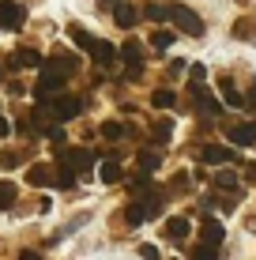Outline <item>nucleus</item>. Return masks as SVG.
Returning a JSON list of instances; mask_svg holds the SVG:
<instances>
[{
	"mask_svg": "<svg viewBox=\"0 0 256 260\" xmlns=\"http://www.w3.org/2000/svg\"><path fill=\"white\" fill-rule=\"evenodd\" d=\"M98 136H105V140H121V136H125V124H121V121H102Z\"/></svg>",
	"mask_w": 256,
	"mask_h": 260,
	"instance_id": "nucleus-26",
	"label": "nucleus"
},
{
	"mask_svg": "<svg viewBox=\"0 0 256 260\" xmlns=\"http://www.w3.org/2000/svg\"><path fill=\"white\" fill-rule=\"evenodd\" d=\"M68 34H72V42H76V46L83 49V53H87V46H91V38H94V34H91V30H83L79 23H72V26H68Z\"/></svg>",
	"mask_w": 256,
	"mask_h": 260,
	"instance_id": "nucleus-22",
	"label": "nucleus"
},
{
	"mask_svg": "<svg viewBox=\"0 0 256 260\" xmlns=\"http://www.w3.org/2000/svg\"><path fill=\"white\" fill-rule=\"evenodd\" d=\"M113 12H117L113 19H117V26H121V30H132V26H136V19H139V15H136V8H132V4H125V0H121V4L113 8Z\"/></svg>",
	"mask_w": 256,
	"mask_h": 260,
	"instance_id": "nucleus-12",
	"label": "nucleus"
},
{
	"mask_svg": "<svg viewBox=\"0 0 256 260\" xmlns=\"http://www.w3.org/2000/svg\"><path fill=\"white\" fill-rule=\"evenodd\" d=\"M189 219H170V222H166V238H170V241H185V238H189Z\"/></svg>",
	"mask_w": 256,
	"mask_h": 260,
	"instance_id": "nucleus-15",
	"label": "nucleus"
},
{
	"mask_svg": "<svg viewBox=\"0 0 256 260\" xmlns=\"http://www.w3.org/2000/svg\"><path fill=\"white\" fill-rule=\"evenodd\" d=\"M49 68H57V72H64V76H72L76 72V57H68V53H57L53 60H46Z\"/></svg>",
	"mask_w": 256,
	"mask_h": 260,
	"instance_id": "nucleus-21",
	"label": "nucleus"
},
{
	"mask_svg": "<svg viewBox=\"0 0 256 260\" xmlns=\"http://www.w3.org/2000/svg\"><path fill=\"white\" fill-rule=\"evenodd\" d=\"M15 192H19V189H15L12 181H0V211H8L15 204Z\"/></svg>",
	"mask_w": 256,
	"mask_h": 260,
	"instance_id": "nucleus-24",
	"label": "nucleus"
},
{
	"mask_svg": "<svg viewBox=\"0 0 256 260\" xmlns=\"http://www.w3.org/2000/svg\"><path fill=\"white\" fill-rule=\"evenodd\" d=\"M189 260H218V245H204V241H200L189 253Z\"/></svg>",
	"mask_w": 256,
	"mask_h": 260,
	"instance_id": "nucleus-25",
	"label": "nucleus"
},
{
	"mask_svg": "<svg viewBox=\"0 0 256 260\" xmlns=\"http://www.w3.org/2000/svg\"><path fill=\"white\" fill-rule=\"evenodd\" d=\"M218 87H223V98H226V106H234V110H241V106H249V102H245L241 94H237L234 79H223V83H218Z\"/></svg>",
	"mask_w": 256,
	"mask_h": 260,
	"instance_id": "nucleus-17",
	"label": "nucleus"
},
{
	"mask_svg": "<svg viewBox=\"0 0 256 260\" xmlns=\"http://www.w3.org/2000/svg\"><path fill=\"white\" fill-rule=\"evenodd\" d=\"M170 23L177 26L181 34H189V38H200V34H204V19L185 4H170Z\"/></svg>",
	"mask_w": 256,
	"mask_h": 260,
	"instance_id": "nucleus-3",
	"label": "nucleus"
},
{
	"mask_svg": "<svg viewBox=\"0 0 256 260\" xmlns=\"http://www.w3.org/2000/svg\"><path fill=\"white\" fill-rule=\"evenodd\" d=\"M215 185H218V189H237V174H234V170H218Z\"/></svg>",
	"mask_w": 256,
	"mask_h": 260,
	"instance_id": "nucleus-28",
	"label": "nucleus"
},
{
	"mask_svg": "<svg viewBox=\"0 0 256 260\" xmlns=\"http://www.w3.org/2000/svg\"><path fill=\"white\" fill-rule=\"evenodd\" d=\"M46 136H49V143H53V147H64V140H68V136H64V128H60V124H53V128L46 132Z\"/></svg>",
	"mask_w": 256,
	"mask_h": 260,
	"instance_id": "nucleus-31",
	"label": "nucleus"
},
{
	"mask_svg": "<svg viewBox=\"0 0 256 260\" xmlns=\"http://www.w3.org/2000/svg\"><path fill=\"white\" fill-rule=\"evenodd\" d=\"M64 72H57V68H49L46 60H42V76H38V83H34V98L38 102H46V98H53V94H60L64 91Z\"/></svg>",
	"mask_w": 256,
	"mask_h": 260,
	"instance_id": "nucleus-2",
	"label": "nucleus"
},
{
	"mask_svg": "<svg viewBox=\"0 0 256 260\" xmlns=\"http://www.w3.org/2000/svg\"><path fill=\"white\" fill-rule=\"evenodd\" d=\"M57 155L64 158V162H72L76 174H83V181L91 177V170H94V151H87V147H57Z\"/></svg>",
	"mask_w": 256,
	"mask_h": 260,
	"instance_id": "nucleus-4",
	"label": "nucleus"
},
{
	"mask_svg": "<svg viewBox=\"0 0 256 260\" xmlns=\"http://www.w3.org/2000/svg\"><path fill=\"white\" fill-rule=\"evenodd\" d=\"M117 57L125 60V64H139V60H143V49H139V42H125V46L117 49Z\"/></svg>",
	"mask_w": 256,
	"mask_h": 260,
	"instance_id": "nucleus-16",
	"label": "nucleus"
},
{
	"mask_svg": "<svg viewBox=\"0 0 256 260\" xmlns=\"http://www.w3.org/2000/svg\"><path fill=\"white\" fill-rule=\"evenodd\" d=\"M12 64H19V68H42V57H38L34 49H19V53L12 57Z\"/></svg>",
	"mask_w": 256,
	"mask_h": 260,
	"instance_id": "nucleus-18",
	"label": "nucleus"
},
{
	"mask_svg": "<svg viewBox=\"0 0 256 260\" xmlns=\"http://www.w3.org/2000/svg\"><path fill=\"white\" fill-rule=\"evenodd\" d=\"M234 34H237V38H252V34H256V19H237Z\"/></svg>",
	"mask_w": 256,
	"mask_h": 260,
	"instance_id": "nucleus-29",
	"label": "nucleus"
},
{
	"mask_svg": "<svg viewBox=\"0 0 256 260\" xmlns=\"http://www.w3.org/2000/svg\"><path fill=\"white\" fill-rule=\"evenodd\" d=\"M226 136H230V143H234V147H252V143H256V124H252V121L234 124V128L226 132Z\"/></svg>",
	"mask_w": 256,
	"mask_h": 260,
	"instance_id": "nucleus-9",
	"label": "nucleus"
},
{
	"mask_svg": "<svg viewBox=\"0 0 256 260\" xmlns=\"http://www.w3.org/2000/svg\"><path fill=\"white\" fill-rule=\"evenodd\" d=\"M0 136H8V121L4 117H0Z\"/></svg>",
	"mask_w": 256,
	"mask_h": 260,
	"instance_id": "nucleus-37",
	"label": "nucleus"
},
{
	"mask_svg": "<svg viewBox=\"0 0 256 260\" xmlns=\"http://www.w3.org/2000/svg\"><path fill=\"white\" fill-rule=\"evenodd\" d=\"M121 4V0H98V8H102V12H109V8H117Z\"/></svg>",
	"mask_w": 256,
	"mask_h": 260,
	"instance_id": "nucleus-35",
	"label": "nucleus"
},
{
	"mask_svg": "<svg viewBox=\"0 0 256 260\" xmlns=\"http://www.w3.org/2000/svg\"><path fill=\"white\" fill-rule=\"evenodd\" d=\"M139 256H143V260H162L158 245H139Z\"/></svg>",
	"mask_w": 256,
	"mask_h": 260,
	"instance_id": "nucleus-32",
	"label": "nucleus"
},
{
	"mask_svg": "<svg viewBox=\"0 0 256 260\" xmlns=\"http://www.w3.org/2000/svg\"><path fill=\"white\" fill-rule=\"evenodd\" d=\"M204 76H207V68H204V64H192V83H200Z\"/></svg>",
	"mask_w": 256,
	"mask_h": 260,
	"instance_id": "nucleus-33",
	"label": "nucleus"
},
{
	"mask_svg": "<svg viewBox=\"0 0 256 260\" xmlns=\"http://www.w3.org/2000/svg\"><path fill=\"white\" fill-rule=\"evenodd\" d=\"M139 12H143L151 23H162V19H170V8H166V4H155V0H151V4H143Z\"/></svg>",
	"mask_w": 256,
	"mask_h": 260,
	"instance_id": "nucleus-19",
	"label": "nucleus"
},
{
	"mask_svg": "<svg viewBox=\"0 0 256 260\" xmlns=\"http://www.w3.org/2000/svg\"><path fill=\"white\" fill-rule=\"evenodd\" d=\"M26 23V8L15 4V0H0V26H8V30H19Z\"/></svg>",
	"mask_w": 256,
	"mask_h": 260,
	"instance_id": "nucleus-5",
	"label": "nucleus"
},
{
	"mask_svg": "<svg viewBox=\"0 0 256 260\" xmlns=\"http://www.w3.org/2000/svg\"><path fill=\"white\" fill-rule=\"evenodd\" d=\"M245 181H256V162H252L249 170H245Z\"/></svg>",
	"mask_w": 256,
	"mask_h": 260,
	"instance_id": "nucleus-36",
	"label": "nucleus"
},
{
	"mask_svg": "<svg viewBox=\"0 0 256 260\" xmlns=\"http://www.w3.org/2000/svg\"><path fill=\"white\" fill-rule=\"evenodd\" d=\"M26 181H30V185H49V181H53L49 162H34L30 170H26Z\"/></svg>",
	"mask_w": 256,
	"mask_h": 260,
	"instance_id": "nucleus-14",
	"label": "nucleus"
},
{
	"mask_svg": "<svg viewBox=\"0 0 256 260\" xmlns=\"http://www.w3.org/2000/svg\"><path fill=\"white\" fill-rule=\"evenodd\" d=\"M170 136H173V124L170 121H158L155 124V143H170Z\"/></svg>",
	"mask_w": 256,
	"mask_h": 260,
	"instance_id": "nucleus-30",
	"label": "nucleus"
},
{
	"mask_svg": "<svg viewBox=\"0 0 256 260\" xmlns=\"http://www.w3.org/2000/svg\"><path fill=\"white\" fill-rule=\"evenodd\" d=\"M223 238H226V230H223V222L218 219H207L200 222V241H204V245H223Z\"/></svg>",
	"mask_w": 256,
	"mask_h": 260,
	"instance_id": "nucleus-8",
	"label": "nucleus"
},
{
	"mask_svg": "<svg viewBox=\"0 0 256 260\" xmlns=\"http://www.w3.org/2000/svg\"><path fill=\"white\" fill-rule=\"evenodd\" d=\"M98 177H102L105 185H117L121 177H125V170H121V162H117V158H105V162L98 166Z\"/></svg>",
	"mask_w": 256,
	"mask_h": 260,
	"instance_id": "nucleus-13",
	"label": "nucleus"
},
{
	"mask_svg": "<svg viewBox=\"0 0 256 260\" xmlns=\"http://www.w3.org/2000/svg\"><path fill=\"white\" fill-rule=\"evenodd\" d=\"M173 102H177V98H173V91H166V87L151 94V106H155V110H173Z\"/></svg>",
	"mask_w": 256,
	"mask_h": 260,
	"instance_id": "nucleus-23",
	"label": "nucleus"
},
{
	"mask_svg": "<svg viewBox=\"0 0 256 260\" xmlns=\"http://www.w3.org/2000/svg\"><path fill=\"white\" fill-rule=\"evenodd\" d=\"M151 46H155L158 53H166V49L173 46V34H170V30H155V34H151Z\"/></svg>",
	"mask_w": 256,
	"mask_h": 260,
	"instance_id": "nucleus-27",
	"label": "nucleus"
},
{
	"mask_svg": "<svg viewBox=\"0 0 256 260\" xmlns=\"http://www.w3.org/2000/svg\"><path fill=\"white\" fill-rule=\"evenodd\" d=\"M87 53H91V57H94V64H102V68L117 60V49H113V42H105V38H91Z\"/></svg>",
	"mask_w": 256,
	"mask_h": 260,
	"instance_id": "nucleus-7",
	"label": "nucleus"
},
{
	"mask_svg": "<svg viewBox=\"0 0 256 260\" xmlns=\"http://www.w3.org/2000/svg\"><path fill=\"white\" fill-rule=\"evenodd\" d=\"M19 260H42V253H34V249H26V253H19Z\"/></svg>",
	"mask_w": 256,
	"mask_h": 260,
	"instance_id": "nucleus-34",
	"label": "nucleus"
},
{
	"mask_svg": "<svg viewBox=\"0 0 256 260\" xmlns=\"http://www.w3.org/2000/svg\"><path fill=\"white\" fill-rule=\"evenodd\" d=\"M42 110L49 113L53 121H72V117H79V113H83V98H76V94H53V102L46 98V102H42Z\"/></svg>",
	"mask_w": 256,
	"mask_h": 260,
	"instance_id": "nucleus-1",
	"label": "nucleus"
},
{
	"mask_svg": "<svg viewBox=\"0 0 256 260\" xmlns=\"http://www.w3.org/2000/svg\"><path fill=\"white\" fill-rule=\"evenodd\" d=\"M136 162H139V174H155L162 158H158L155 151H139V155H136Z\"/></svg>",
	"mask_w": 256,
	"mask_h": 260,
	"instance_id": "nucleus-20",
	"label": "nucleus"
},
{
	"mask_svg": "<svg viewBox=\"0 0 256 260\" xmlns=\"http://www.w3.org/2000/svg\"><path fill=\"white\" fill-rule=\"evenodd\" d=\"M192 102H196V110H200V113H207V117H218V113H223L218 98L211 94L207 87H200V83H192Z\"/></svg>",
	"mask_w": 256,
	"mask_h": 260,
	"instance_id": "nucleus-6",
	"label": "nucleus"
},
{
	"mask_svg": "<svg viewBox=\"0 0 256 260\" xmlns=\"http://www.w3.org/2000/svg\"><path fill=\"white\" fill-rule=\"evenodd\" d=\"M200 158L211 166H218V162H237V155H234V147H218V143H207L204 151H200Z\"/></svg>",
	"mask_w": 256,
	"mask_h": 260,
	"instance_id": "nucleus-10",
	"label": "nucleus"
},
{
	"mask_svg": "<svg viewBox=\"0 0 256 260\" xmlns=\"http://www.w3.org/2000/svg\"><path fill=\"white\" fill-rule=\"evenodd\" d=\"M53 181H57V189H76V181H79V174H76V166L72 162H64V158H57V177H53Z\"/></svg>",
	"mask_w": 256,
	"mask_h": 260,
	"instance_id": "nucleus-11",
	"label": "nucleus"
}]
</instances>
